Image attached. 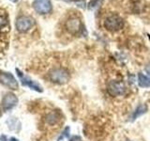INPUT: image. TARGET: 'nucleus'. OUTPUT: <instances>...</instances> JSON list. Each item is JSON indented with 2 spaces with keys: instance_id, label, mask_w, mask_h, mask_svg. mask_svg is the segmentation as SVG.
<instances>
[{
  "instance_id": "nucleus-1",
  "label": "nucleus",
  "mask_w": 150,
  "mask_h": 141,
  "mask_svg": "<svg viewBox=\"0 0 150 141\" xmlns=\"http://www.w3.org/2000/svg\"><path fill=\"white\" fill-rule=\"evenodd\" d=\"M49 78L56 84H65L69 80V73L64 68H56L49 73Z\"/></svg>"
},
{
  "instance_id": "nucleus-2",
  "label": "nucleus",
  "mask_w": 150,
  "mask_h": 141,
  "mask_svg": "<svg viewBox=\"0 0 150 141\" xmlns=\"http://www.w3.org/2000/svg\"><path fill=\"white\" fill-rule=\"evenodd\" d=\"M124 26V21L118 15H111L107 17L104 21V26L107 30L115 32L120 30Z\"/></svg>"
},
{
  "instance_id": "nucleus-3",
  "label": "nucleus",
  "mask_w": 150,
  "mask_h": 141,
  "mask_svg": "<svg viewBox=\"0 0 150 141\" xmlns=\"http://www.w3.org/2000/svg\"><path fill=\"white\" fill-rule=\"evenodd\" d=\"M34 19L28 16H21L16 21V28L20 32H25L34 26Z\"/></svg>"
},
{
  "instance_id": "nucleus-4",
  "label": "nucleus",
  "mask_w": 150,
  "mask_h": 141,
  "mask_svg": "<svg viewBox=\"0 0 150 141\" xmlns=\"http://www.w3.org/2000/svg\"><path fill=\"white\" fill-rule=\"evenodd\" d=\"M33 8L40 14H47L52 11V3L49 0H35L33 2Z\"/></svg>"
},
{
  "instance_id": "nucleus-5",
  "label": "nucleus",
  "mask_w": 150,
  "mask_h": 141,
  "mask_svg": "<svg viewBox=\"0 0 150 141\" xmlns=\"http://www.w3.org/2000/svg\"><path fill=\"white\" fill-rule=\"evenodd\" d=\"M0 82H1L4 86L8 87L11 89H17L18 88V83L16 81L15 77L11 73H0Z\"/></svg>"
},
{
  "instance_id": "nucleus-6",
  "label": "nucleus",
  "mask_w": 150,
  "mask_h": 141,
  "mask_svg": "<svg viewBox=\"0 0 150 141\" xmlns=\"http://www.w3.org/2000/svg\"><path fill=\"white\" fill-rule=\"evenodd\" d=\"M107 90L112 96H120L122 94H124V92L126 90V88L122 82L111 81L109 84H108Z\"/></svg>"
},
{
  "instance_id": "nucleus-7",
  "label": "nucleus",
  "mask_w": 150,
  "mask_h": 141,
  "mask_svg": "<svg viewBox=\"0 0 150 141\" xmlns=\"http://www.w3.org/2000/svg\"><path fill=\"white\" fill-rule=\"evenodd\" d=\"M66 27H67V29L69 33H71V34H77L82 29V22L79 18L76 17L69 18L66 22Z\"/></svg>"
},
{
  "instance_id": "nucleus-8",
  "label": "nucleus",
  "mask_w": 150,
  "mask_h": 141,
  "mask_svg": "<svg viewBox=\"0 0 150 141\" xmlns=\"http://www.w3.org/2000/svg\"><path fill=\"white\" fill-rule=\"evenodd\" d=\"M16 72H17L18 76L20 77L21 82H22V84L23 85V86L28 87V88H30L31 89H34V90L39 91V92H41V91H42V88L40 86L39 84L36 83V82H34V81H33V80H31L29 77L25 76V75H23L18 69L16 70Z\"/></svg>"
},
{
  "instance_id": "nucleus-9",
  "label": "nucleus",
  "mask_w": 150,
  "mask_h": 141,
  "mask_svg": "<svg viewBox=\"0 0 150 141\" xmlns=\"http://www.w3.org/2000/svg\"><path fill=\"white\" fill-rule=\"evenodd\" d=\"M18 103V99L17 97L12 93H8L4 96L3 101H2V105L4 107L5 110H9L13 108L17 105Z\"/></svg>"
},
{
  "instance_id": "nucleus-10",
  "label": "nucleus",
  "mask_w": 150,
  "mask_h": 141,
  "mask_svg": "<svg viewBox=\"0 0 150 141\" xmlns=\"http://www.w3.org/2000/svg\"><path fill=\"white\" fill-rule=\"evenodd\" d=\"M138 85L141 88H149L150 87V79L146 75L140 73L138 74Z\"/></svg>"
},
{
  "instance_id": "nucleus-11",
  "label": "nucleus",
  "mask_w": 150,
  "mask_h": 141,
  "mask_svg": "<svg viewBox=\"0 0 150 141\" xmlns=\"http://www.w3.org/2000/svg\"><path fill=\"white\" fill-rule=\"evenodd\" d=\"M9 30V23L7 16H0V32H8Z\"/></svg>"
},
{
  "instance_id": "nucleus-12",
  "label": "nucleus",
  "mask_w": 150,
  "mask_h": 141,
  "mask_svg": "<svg viewBox=\"0 0 150 141\" xmlns=\"http://www.w3.org/2000/svg\"><path fill=\"white\" fill-rule=\"evenodd\" d=\"M147 110V106L145 105H140L139 106H137V108L135 109V111L132 114V120H136L137 118H139L140 116L144 115Z\"/></svg>"
},
{
  "instance_id": "nucleus-13",
  "label": "nucleus",
  "mask_w": 150,
  "mask_h": 141,
  "mask_svg": "<svg viewBox=\"0 0 150 141\" xmlns=\"http://www.w3.org/2000/svg\"><path fill=\"white\" fill-rule=\"evenodd\" d=\"M58 120H59V116L54 112L50 113V114L46 117V121L50 124H54L55 122H57Z\"/></svg>"
},
{
  "instance_id": "nucleus-14",
  "label": "nucleus",
  "mask_w": 150,
  "mask_h": 141,
  "mask_svg": "<svg viewBox=\"0 0 150 141\" xmlns=\"http://www.w3.org/2000/svg\"><path fill=\"white\" fill-rule=\"evenodd\" d=\"M69 127H67V128L65 129V131L63 132V135H61V136H59L58 140H61V139H63L64 137H66V136H69Z\"/></svg>"
},
{
  "instance_id": "nucleus-15",
  "label": "nucleus",
  "mask_w": 150,
  "mask_h": 141,
  "mask_svg": "<svg viewBox=\"0 0 150 141\" xmlns=\"http://www.w3.org/2000/svg\"><path fill=\"white\" fill-rule=\"evenodd\" d=\"M80 140H81V138H80L79 136H77V135L72 136V137L69 139V141H80Z\"/></svg>"
},
{
  "instance_id": "nucleus-16",
  "label": "nucleus",
  "mask_w": 150,
  "mask_h": 141,
  "mask_svg": "<svg viewBox=\"0 0 150 141\" xmlns=\"http://www.w3.org/2000/svg\"><path fill=\"white\" fill-rule=\"evenodd\" d=\"M145 72H146L147 75L150 77V65L146 66V68H145Z\"/></svg>"
},
{
  "instance_id": "nucleus-17",
  "label": "nucleus",
  "mask_w": 150,
  "mask_h": 141,
  "mask_svg": "<svg viewBox=\"0 0 150 141\" xmlns=\"http://www.w3.org/2000/svg\"><path fill=\"white\" fill-rule=\"evenodd\" d=\"M9 141H19V140L16 139V138H14V137H11V138H9Z\"/></svg>"
},
{
  "instance_id": "nucleus-18",
  "label": "nucleus",
  "mask_w": 150,
  "mask_h": 141,
  "mask_svg": "<svg viewBox=\"0 0 150 141\" xmlns=\"http://www.w3.org/2000/svg\"><path fill=\"white\" fill-rule=\"evenodd\" d=\"M11 2H17L18 0H11Z\"/></svg>"
},
{
  "instance_id": "nucleus-19",
  "label": "nucleus",
  "mask_w": 150,
  "mask_h": 141,
  "mask_svg": "<svg viewBox=\"0 0 150 141\" xmlns=\"http://www.w3.org/2000/svg\"><path fill=\"white\" fill-rule=\"evenodd\" d=\"M2 116V112H1V109H0V117Z\"/></svg>"
}]
</instances>
